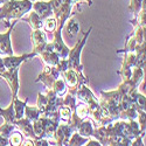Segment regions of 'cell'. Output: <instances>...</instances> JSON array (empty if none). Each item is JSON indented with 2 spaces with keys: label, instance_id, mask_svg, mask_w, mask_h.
<instances>
[{
  "label": "cell",
  "instance_id": "17",
  "mask_svg": "<svg viewBox=\"0 0 146 146\" xmlns=\"http://www.w3.org/2000/svg\"><path fill=\"white\" fill-rule=\"evenodd\" d=\"M31 1H34V0H31Z\"/></svg>",
  "mask_w": 146,
  "mask_h": 146
},
{
  "label": "cell",
  "instance_id": "9",
  "mask_svg": "<svg viewBox=\"0 0 146 146\" xmlns=\"http://www.w3.org/2000/svg\"><path fill=\"white\" fill-rule=\"evenodd\" d=\"M27 21H31V26L34 28V29H40L42 27V19L35 13H31L29 14V18L27 19Z\"/></svg>",
  "mask_w": 146,
  "mask_h": 146
},
{
  "label": "cell",
  "instance_id": "10",
  "mask_svg": "<svg viewBox=\"0 0 146 146\" xmlns=\"http://www.w3.org/2000/svg\"><path fill=\"white\" fill-rule=\"evenodd\" d=\"M40 115H41V112L39 110V108H31V106L26 108V116H27L26 118L28 120L34 121V120H36L40 117Z\"/></svg>",
  "mask_w": 146,
  "mask_h": 146
},
{
  "label": "cell",
  "instance_id": "1",
  "mask_svg": "<svg viewBox=\"0 0 146 146\" xmlns=\"http://www.w3.org/2000/svg\"><path fill=\"white\" fill-rule=\"evenodd\" d=\"M32 8L31 0H23V1H13L7 3L1 9H0V19L7 18H20Z\"/></svg>",
  "mask_w": 146,
  "mask_h": 146
},
{
  "label": "cell",
  "instance_id": "5",
  "mask_svg": "<svg viewBox=\"0 0 146 146\" xmlns=\"http://www.w3.org/2000/svg\"><path fill=\"white\" fill-rule=\"evenodd\" d=\"M33 7H34L35 13L38 14L41 19H47V18H49V14L52 13V9H53L52 3H44V1L36 3Z\"/></svg>",
  "mask_w": 146,
  "mask_h": 146
},
{
  "label": "cell",
  "instance_id": "13",
  "mask_svg": "<svg viewBox=\"0 0 146 146\" xmlns=\"http://www.w3.org/2000/svg\"><path fill=\"white\" fill-rule=\"evenodd\" d=\"M56 26H57V22H56V19L54 18H47L46 22H44V29L47 32H53L56 29Z\"/></svg>",
  "mask_w": 146,
  "mask_h": 146
},
{
  "label": "cell",
  "instance_id": "16",
  "mask_svg": "<svg viewBox=\"0 0 146 146\" xmlns=\"http://www.w3.org/2000/svg\"><path fill=\"white\" fill-rule=\"evenodd\" d=\"M88 145H94V146H96V145H101V144L97 141V140H91V141L88 143Z\"/></svg>",
  "mask_w": 146,
  "mask_h": 146
},
{
  "label": "cell",
  "instance_id": "12",
  "mask_svg": "<svg viewBox=\"0 0 146 146\" xmlns=\"http://www.w3.org/2000/svg\"><path fill=\"white\" fill-rule=\"evenodd\" d=\"M88 139L86 138H82L81 135H77V133H75V135H72V138L68 140L67 145H83L84 143H87Z\"/></svg>",
  "mask_w": 146,
  "mask_h": 146
},
{
  "label": "cell",
  "instance_id": "2",
  "mask_svg": "<svg viewBox=\"0 0 146 146\" xmlns=\"http://www.w3.org/2000/svg\"><path fill=\"white\" fill-rule=\"evenodd\" d=\"M32 39H33V43H34V50L35 54L36 53H41L44 47L47 44V38H46V34L41 31V29H35V32L32 35Z\"/></svg>",
  "mask_w": 146,
  "mask_h": 146
},
{
  "label": "cell",
  "instance_id": "14",
  "mask_svg": "<svg viewBox=\"0 0 146 146\" xmlns=\"http://www.w3.org/2000/svg\"><path fill=\"white\" fill-rule=\"evenodd\" d=\"M143 0H131V6H130V11L131 12H136L138 13V11L141 8Z\"/></svg>",
  "mask_w": 146,
  "mask_h": 146
},
{
  "label": "cell",
  "instance_id": "7",
  "mask_svg": "<svg viewBox=\"0 0 146 146\" xmlns=\"http://www.w3.org/2000/svg\"><path fill=\"white\" fill-rule=\"evenodd\" d=\"M77 130H78V133L81 136H83V137H89V136H91L94 133L92 125H91L90 121H88V120H84V121L82 120L80 126L77 127Z\"/></svg>",
  "mask_w": 146,
  "mask_h": 146
},
{
  "label": "cell",
  "instance_id": "4",
  "mask_svg": "<svg viewBox=\"0 0 146 146\" xmlns=\"http://www.w3.org/2000/svg\"><path fill=\"white\" fill-rule=\"evenodd\" d=\"M12 29H9L6 34H0V54L11 56L13 55V50L11 47V41H9V35H11Z\"/></svg>",
  "mask_w": 146,
  "mask_h": 146
},
{
  "label": "cell",
  "instance_id": "6",
  "mask_svg": "<svg viewBox=\"0 0 146 146\" xmlns=\"http://www.w3.org/2000/svg\"><path fill=\"white\" fill-rule=\"evenodd\" d=\"M27 100L25 102H20L17 100V97H13V108H14V115L15 119H21L23 117V111H25Z\"/></svg>",
  "mask_w": 146,
  "mask_h": 146
},
{
  "label": "cell",
  "instance_id": "3",
  "mask_svg": "<svg viewBox=\"0 0 146 146\" xmlns=\"http://www.w3.org/2000/svg\"><path fill=\"white\" fill-rule=\"evenodd\" d=\"M34 55H35V53L29 54V55H23L20 57H14V56L11 55L9 57H6L5 60H3V63L7 70H14L19 67V64L22 62V61H25L26 58H29V57H33Z\"/></svg>",
  "mask_w": 146,
  "mask_h": 146
},
{
  "label": "cell",
  "instance_id": "15",
  "mask_svg": "<svg viewBox=\"0 0 146 146\" xmlns=\"http://www.w3.org/2000/svg\"><path fill=\"white\" fill-rule=\"evenodd\" d=\"M8 141L12 145H20L22 143V137H21V135H19V133H15V135H13V136L9 138Z\"/></svg>",
  "mask_w": 146,
  "mask_h": 146
},
{
  "label": "cell",
  "instance_id": "11",
  "mask_svg": "<svg viewBox=\"0 0 146 146\" xmlns=\"http://www.w3.org/2000/svg\"><path fill=\"white\" fill-rule=\"evenodd\" d=\"M67 29H68V33L70 34V36H75L80 29V25L77 23V21L75 20H69L68 25H67Z\"/></svg>",
  "mask_w": 146,
  "mask_h": 146
},
{
  "label": "cell",
  "instance_id": "8",
  "mask_svg": "<svg viewBox=\"0 0 146 146\" xmlns=\"http://www.w3.org/2000/svg\"><path fill=\"white\" fill-rule=\"evenodd\" d=\"M0 113L3 115V117L6 119V123H14L15 121V115H14V108H13V104H12L8 109L6 110H1L0 109Z\"/></svg>",
  "mask_w": 146,
  "mask_h": 146
}]
</instances>
